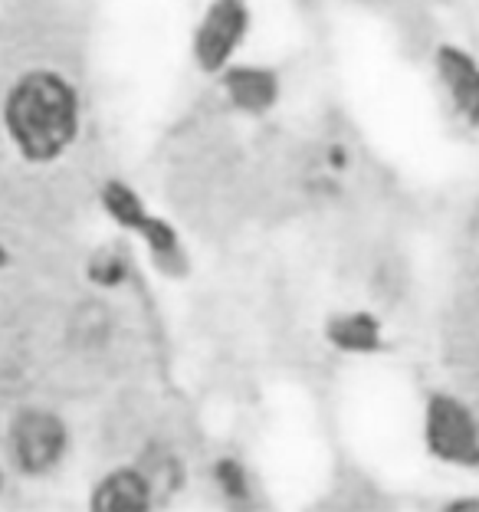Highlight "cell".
<instances>
[{
  "instance_id": "6",
  "label": "cell",
  "mask_w": 479,
  "mask_h": 512,
  "mask_svg": "<svg viewBox=\"0 0 479 512\" xmlns=\"http://www.w3.org/2000/svg\"><path fill=\"white\" fill-rule=\"evenodd\" d=\"M92 506L96 509H145L148 506V483L145 476H138L132 470H119L112 476H105L99 483L96 496H92Z\"/></svg>"
},
{
  "instance_id": "3",
  "label": "cell",
  "mask_w": 479,
  "mask_h": 512,
  "mask_svg": "<svg viewBox=\"0 0 479 512\" xmlns=\"http://www.w3.org/2000/svg\"><path fill=\"white\" fill-rule=\"evenodd\" d=\"M427 444L437 457L450 463H479L476 427L470 421V414H466V407L450 398H437L430 404Z\"/></svg>"
},
{
  "instance_id": "5",
  "label": "cell",
  "mask_w": 479,
  "mask_h": 512,
  "mask_svg": "<svg viewBox=\"0 0 479 512\" xmlns=\"http://www.w3.org/2000/svg\"><path fill=\"white\" fill-rule=\"evenodd\" d=\"M440 73L447 79L450 96L470 122H479V66L460 50L440 53Z\"/></svg>"
},
{
  "instance_id": "10",
  "label": "cell",
  "mask_w": 479,
  "mask_h": 512,
  "mask_svg": "<svg viewBox=\"0 0 479 512\" xmlns=\"http://www.w3.org/2000/svg\"><path fill=\"white\" fill-rule=\"evenodd\" d=\"M217 476H220V483H224V490L230 493V496H243V490H247V480H243V473H240V467L233 460H224L217 467Z\"/></svg>"
},
{
  "instance_id": "7",
  "label": "cell",
  "mask_w": 479,
  "mask_h": 512,
  "mask_svg": "<svg viewBox=\"0 0 479 512\" xmlns=\"http://www.w3.org/2000/svg\"><path fill=\"white\" fill-rule=\"evenodd\" d=\"M227 92L240 109L260 112L266 106H273L276 79L266 69H233V73H227Z\"/></svg>"
},
{
  "instance_id": "4",
  "label": "cell",
  "mask_w": 479,
  "mask_h": 512,
  "mask_svg": "<svg viewBox=\"0 0 479 512\" xmlns=\"http://www.w3.org/2000/svg\"><path fill=\"white\" fill-rule=\"evenodd\" d=\"M247 30V7L240 0H217L210 7V14L204 17L201 30H197V60H201L204 69H220L230 53L237 50V43Z\"/></svg>"
},
{
  "instance_id": "9",
  "label": "cell",
  "mask_w": 479,
  "mask_h": 512,
  "mask_svg": "<svg viewBox=\"0 0 479 512\" xmlns=\"http://www.w3.org/2000/svg\"><path fill=\"white\" fill-rule=\"evenodd\" d=\"M105 207L112 211V217H119L125 227H142L145 224V211H142V204H138V197L122 188V184H109L105 188Z\"/></svg>"
},
{
  "instance_id": "2",
  "label": "cell",
  "mask_w": 479,
  "mask_h": 512,
  "mask_svg": "<svg viewBox=\"0 0 479 512\" xmlns=\"http://www.w3.org/2000/svg\"><path fill=\"white\" fill-rule=\"evenodd\" d=\"M10 444H14V457L20 463V470L46 473L50 467H56V460L63 457L66 430L60 424V417H53L46 411H27V414L17 417L14 434H10Z\"/></svg>"
},
{
  "instance_id": "8",
  "label": "cell",
  "mask_w": 479,
  "mask_h": 512,
  "mask_svg": "<svg viewBox=\"0 0 479 512\" xmlns=\"http://www.w3.org/2000/svg\"><path fill=\"white\" fill-rule=\"evenodd\" d=\"M332 339L348 352H368L378 345V325L368 316H348L332 325Z\"/></svg>"
},
{
  "instance_id": "1",
  "label": "cell",
  "mask_w": 479,
  "mask_h": 512,
  "mask_svg": "<svg viewBox=\"0 0 479 512\" xmlns=\"http://www.w3.org/2000/svg\"><path fill=\"white\" fill-rule=\"evenodd\" d=\"M7 132L30 161L63 155L76 138L79 102L73 86L56 73H27L7 96Z\"/></svg>"
},
{
  "instance_id": "11",
  "label": "cell",
  "mask_w": 479,
  "mask_h": 512,
  "mask_svg": "<svg viewBox=\"0 0 479 512\" xmlns=\"http://www.w3.org/2000/svg\"><path fill=\"white\" fill-rule=\"evenodd\" d=\"M0 260H4V256H0Z\"/></svg>"
}]
</instances>
